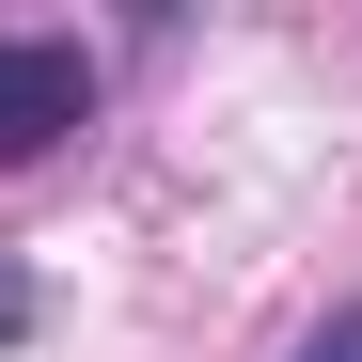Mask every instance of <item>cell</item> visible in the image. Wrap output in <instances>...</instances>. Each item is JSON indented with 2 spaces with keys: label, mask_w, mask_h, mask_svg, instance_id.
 <instances>
[{
  "label": "cell",
  "mask_w": 362,
  "mask_h": 362,
  "mask_svg": "<svg viewBox=\"0 0 362 362\" xmlns=\"http://www.w3.org/2000/svg\"><path fill=\"white\" fill-rule=\"evenodd\" d=\"M64 127H95V64L64 32H0V158H47Z\"/></svg>",
  "instance_id": "1"
},
{
  "label": "cell",
  "mask_w": 362,
  "mask_h": 362,
  "mask_svg": "<svg viewBox=\"0 0 362 362\" xmlns=\"http://www.w3.org/2000/svg\"><path fill=\"white\" fill-rule=\"evenodd\" d=\"M299 362H362V299H346V315H331L315 346H299Z\"/></svg>",
  "instance_id": "2"
}]
</instances>
